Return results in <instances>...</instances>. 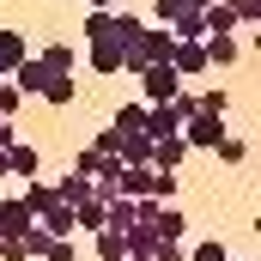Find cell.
Masks as SVG:
<instances>
[{
	"label": "cell",
	"mask_w": 261,
	"mask_h": 261,
	"mask_svg": "<svg viewBox=\"0 0 261 261\" xmlns=\"http://www.w3.org/2000/svg\"><path fill=\"white\" fill-rule=\"evenodd\" d=\"M170 43H176V37H170L164 24H146V31L134 37L128 49H122V73H146V67L170 61Z\"/></svg>",
	"instance_id": "1"
},
{
	"label": "cell",
	"mask_w": 261,
	"mask_h": 261,
	"mask_svg": "<svg viewBox=\"0 0 261 261\" xmlns=\"http://www.w3.org/2000/svg\"><path fill=\"white\" fill-rule=\"evenodd\" d=\"M140 219H146L164 243H182V237H189V219H182V206H170V200H140Z\"/></svg>",
	"instance_id": "2"
},
{
	"label": "cell",
	"mask_w": 261,
	"mask_h": 261,
	"mask_svg": "<svg viewBox=\"0 0 261 261\" xmlns=\"http://www.w3.org/2000/svg\"><path fill=\"white\" fill-rule=\"evenodd\" d=\"M140 79V103H170L176 91H182V73L170 61H158V67H146V73H134Z\"/></svg>",
	"instance_id": "3"
},
{
	"label": "cell",
	"mask_w": 261,
	"mask_h": 261,
	"mask_svg": "<svg viewBox=\"0 0 261 261\" xmlns=\"http://www.w3.org/2000/svg\"><path fill=\"white\" fill-rule=\"evenodd\" d=\"M152 18L170 37H200V6H189V0H152Z\"/></svg>",
	"instance_id": "4"
},
{
	"label": "cell",
	"mask_w": 261,
	"mask_h": 261,
	"mask_svg": "<svg viewBox=\"0 0 261 261\" xmlns=\"http://www.w3.org/2000/svg\"><path fill=\"white\" fill-rule=\"evenodd\" d=\"M182 140H189V146H206V152H213V146H219V140H225V116H189V122H182Z\"/></svg>",
	"instance_id": "5"
},
{
	"label": "cell",
	"mask_w": 261,
	"mask_h": 261,
	"mask_svg": "<svg viewBox=\"0 0 261 261\" xmlns=\"http://www.w3.org/2000/svg\"><path fill=\"white\" fill-rule=\"evenodd\" d=\"M31 225H37V213H31L24 200H18V195H0V237H24Z\"/></svg>",
	"instance_id": "6"
},
{
	"label": "cell",
	"mask_w": 261,
	"mask_h": 261,
	"mask_svg": "<svg viewBox=\"0 0 261 261\" xmlns=\"http://www.w3.org/2000/svg\"><path fill=\"white\" fill-rule=\"evenodd\" d=\"M182 158H189V140L182 134H164V140H152V170H182Z\"/></svg>",
	"instance_id": "7"
},
{
	"label": "cell",
	"mask_w": 261,
	"mask_h": 261,
	"mask_svg": "<svg viewBox=\"0 0 261 261\" xmlns=\"http://www.w3.org/2000/svg\"><path fill=\"white\" fill-rule=\"evenodd\" d=\"M6 79H12V85H18V91H24V97H43V85H49V67L37 61V55H24V61L12 67V73H6Z\"/></svg>",
	"instance_id": "8"
},
{
	"label": "cell",
	"mask_w": 261,
	"mask_h": 261,
	"mask_svg": "<svg viewBox=\"0 0 261 261\" xmlns=\"http://www.w3.org/2000/svg\"><path fill=\"white\" fill-rule=\"evenodd\" d=\"M170 67H176L182 79H189V73H200V67H206V49H200V37H176V43H170Z\"/></svg>",
	"instance_id": "9"
},
{
	"label": "cell",
	"mask_w": 261,
	"mask_h": 261,
	"mask_svg": "<svg viewBox=\"0 0 261 261\" xmlns=\"http://www.w3.org/2000/svg\"><path fill=\"white\" fill-rule=\"evenodd\" d=\"M85 67L103 73V79H116L122 73V43H85Z\"/></svg>",
	"instance_id": "10"
},
{
	"label": "cell",
	"mask_w": 261,
	"mask_h": 261,
	"mask_svg": "<svg viewBox=\"0 0 261 261\" xmlns=\"http://www.w3.org/2000/svg\"><path fill=\"white\" fill-rule=\"evenodd\" d=\"M31 55L49 67V73H73V67H79V49H73V43H43V49H31Z\"/></svg>",
	"instance_id": "11"
},
{
	"label": "cell",
	"mask_w": 261,
	"mask_h": 261,
	"mask_svg": "<svg viewBox=\"0 0 261 261\" xmlns=\"http://www.w3.org/2000/svg\"><path fill=\"white\" fill-rule=\"evenodd\" d=\"M37 164H43V152H37V146H24V140H12V146H6V170H12V176H24V182H31V176H37Z\"/></svg>",
	"instance_id": "12"
},
{
	"label": "cell",
	"mask_w": 261,
	"mask_h": 261,
	"mask_svg": "<svg viewBox=\"0 0 261 261\" xmlns=\"http://www.w3.org/2000/svg\"><path fill=\"white\" fill-rule=\"evenodd\" d=\"M200 49H206V67H237L243 61L237 37H200Z\"/></svg>",
	"instance_id": "13"
},
{
	"label": "cell",
	"mask_w": 261,
	"mask_h": 261,
	"mask_svg": "<svg viewBox=\"0 0 261 261\" xmlns=\"http://www.w3.org/2000/svg\"><path fill=\"white\" fill-rule=\"evenodd\" d=\"M37 225H43L49 237H79V225H73V206H67V200H55L49 213H37Z\"/></svg>",
	"instance_id": "14"
},
{
	"label": "cell",
	"mask_w": 261,
	"mask_h": 261,
	"mask_svg": "<svg viewBox=\"0 0 261 261\" xmlns=\"http://www.w3.org/2000/svg\"><path fill=\"white\" fill-rule=\"evenodd\" d=\"M122 243H128V255H152V249H158V243H164V237H158V231H152V225H146V219H134L128 231H122Z\"/></svg>",
	"instance_id": "15"
},
{
	"label": "cell",
	"mask_w": 261,
	"mask_h": 261,
	"mask_svg": "<svg viewBox=\"0 0 261 261\" xmlns=\"http://www.w3.org/2000/svg\"><path fill=\"white\" fill-rule=\"evenodd\" d=\"M79 97V79L73 73H49V85H43V103H55V110H67Z\"/></svg>",
	"instance_id": "16"
},
{
	"label": "cell",
	"mask_w": 261,
	"mask_h": 261,
	"mask_svg": "<svg viewBox=\"0 0 261 261\" xmlns=\"http://www.w3.org/2000/svg\"><path fill=\"white\" fill-rule=\"evenodd\" d=\"M85 43H122L116 37V6L110 12H85Z\"/></svg>",
	"instance_id": "17"
},
{
	"label": "cell",
	"mask_w": 261,
	"mask_h": 261,
	"mask_svg": "<svg viewBox=\"0 0 261 261\" xmlns=\"http://www.w3.org/2000/svg\"><path fill=\"white\" fill-rule=\"evenodd\" d=\"M24 55H31V43H24V37H18V31H0V79H6V73H12V67L24 61Z\"/></svg>",
	"instance_id": "18"
},
{
	"label": "cell",
	"mask_w": 261,
	"mask_h": 261,
	"mask_svg": "<svg viewBox=\"0 0 261 261\" xmlns=\"http://www.w3.org/2000/svg\"><path fill=\"white\" fill-rule=\"evenodd\" d=\"M91 249H97V261H128V243H122V231H91Z\"/></svg>",
	"instance_id": "19"
},
{
	"label": "cell",
	"mask_w": 261,
	"mask_h": 261,
	"mask_svg": "<svg viewBox=\"0 0 261 261\" xmlns=\"http://www.w3.org/2000/svg\"><path fill=\"white\" fill-rule=\"evenodd\" d=\"M24 206H31V213H49V206H55V200H61V189H49V182H37V176H31V182H24Z\"/></svg>",
	"instance_id": "20"
},
{
	"label": "cell",
	"mask_w": 261,
	"mask_h": 261,
	"mask_svg": "<svg viewBox=\"0 0 261 261\" xmlns=\"http://www.w3.org/2000/svg\"><path fill=\"white\" fill-rule=\"evenodd\" d=\"M140 31H146V18H140L134 6H116V37H122V49H128V43L140 37Z\"/></svg>",
	"instance_id": "21"
},
{
	"label": "cell",
	"mask_w": 261,
	"mask_h": 261,
	"mask_svg": "<svg viewBox=\"0 0 261 261\" xmlns=\"http://www.w3.org/2000/svg\"><path fill=\"white\" fill-rule=\"evenodd\" d=\"M37 261H79V243H73V237H49Z\"/></svg>",
	"instance_id": "22"
},
{
	"label": "cell",
	"mask_w": 261,
	"mask_h": 261,
	"mask_svg": "<svg viewBox=\"0 0 261 261\" xmlns=\"http://www.w3.org/2000/svg\"><path fill=\"white\" fill-rule=\"evenodd\" d=\"M213 158H219V164H243V158H249V146H243V140H231V134H225V140H219V146H213Z\"/></svg>",
	"instance_id": "23"
},
{
	"label": "cell",
	"mask_w": 261,
	"mask_h": 261,
	"mask_svg": "<svg viewBox=\"0 0 261 261\" xmlns=\"http://www.w3.org/2000/svg\"><path fill=\"white\" fill-rule=\"evenodd\" d=\"M110 128H122V134H128V128H146V103H122Z\"/></svg>",
	"instance_id": "24"
},
{
	"label": "cell",
	"mask_w": 261,
	"mask_h": 261,
	"mask_svg": "<svg viewBox=\"0 0 261 261\" xmlns=\"http://www.w3.org/2000/svg\"><path fill=\"white\" fill-rule=\"evenodd\" d=\"M146 200H176V170H152V195Z\"/></svg>",
	"instance_id": "25"
},
{
	"label": "cell",
	"mask_w": 261,
	"mask_h": 261,
	"mask_svg": "<svg viewBox=\"0 0 261 261\" xmlns=\"http://www.w3.org/2000/svg\"><path fill=\"white\" fill-rule=\"evenodd\" d=\"M18 103H24V91H18L12 79H0V116H6V122L18 116Z\"/></svg>",
	"instance_id": "26"
},
{
	"label": "cell",
	"mask_w": 261,
	"mask_h": 261,
	"mask_svg": "<svg viewBox=\"0 0 261 261\" xmlns=\"http://www.w3.org/2000/svg\"><path fill=\"white\" fill-rule=\"evenodd\" d=\"M225 6L237 12V24H255V18H261V0H225Z\"/></svg>",
	"instance_id": "27"
},
{
	"label": "cell",
	"mask_w": 261,
	"mask_h": 261,
	"mask_svg": "<svg viewBox=\"0 0 261 261\" xmlns=\"http://www.w3.org/2000/svg\"><path fill=\"white\" fill-rule=\"evenodd\" d=\"M189 261H225V243H189Z\"/></svg>",
	"instance_id": "28"
},
{
	"label": "cell",
	"mask_w": 261,
	"mask_h": 261,
	"mask_svg": "<svg viewBox=\"0 0 261 261\" xmlns=\"http://www.w3.org/2000/svg\"><path fill=\"white\" fill-rule=\"evenodd\" d=\"M152 261H189V243H158Z\"/></svg>",
	"instance_id": "29"
},
{
	"label": "cell",
	"mask_w": 261,
	"mask_h": 261,
	"mask_svg": "<svg viewBox=\"0 0 261 261\" xmlns=\"http://www.w3.org/2000/svg\"><path fill=\"white\" fill-rule=\"evenodd\" d=\"M170 110H176V122H189V116H195V91H176V97H170Z\"/></svg>",
	"instance_id": "30"
},
{
	"label": "cell",
	"mask_w": 261,
	"mask_h": 261,
	"mask_svg": "<svg viewBox=\"0 0 261 261\" xmlns=\"http://www.w3.org/2000/svg\"><path fill=\"white\" fill-rule=\"evenodd\" d=\"M85 6H91V12H110V6H116V0H85Z\"/></svg>",
	"instance_id": "31"
},
{
	"label": "cell",
	"mask_w": 261,
	"mask_h": 261,
	"mask_svg": "<svg viewBox=\"0 0 261 261\" xmlns=\"http://www.w3.org/2000/svg\"><path fill=\"white\" fill-rule=\"evenodd\" d=\"M6 176H12V170H6V152H0V182H6Z\"/></svg>",
	"instance_id": "32"
},
{
	"label": "cell",
	"mask_w": 261,
	"mask_h": 261,
	"mask_svg": "<svg viewBox=\"0 0 261 261\" xmlns=\"http://www.w3.org/2000/svg\"><path fill=\"white\" fill-rule=\"evenodd\" d=\"M189 6H213V0H189Z\"/></svg>",
	"instance_id": "33"
},
{
	"label": "cell",
	"mask_w": 261,
	"mask_h": 261,
	"mask_svg": "<svg viewBox=\"0 0 261 261\" xmlns=\"http://www.w3.org/2000/svg\"><path fill=\"white\" fill-rule=\"evenodd\" d=\"M128 261H152V255H128Z\"/></svg>",
	"instance_id": "34"
}]
</instances>
